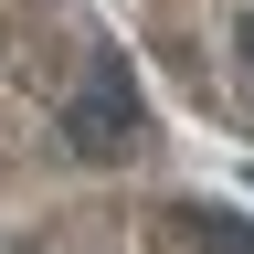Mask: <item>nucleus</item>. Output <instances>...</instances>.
Listing matches in <instances>:
<instances>
[{
    "instance_id": "2",
    "label": "nucleus",
    "mask_w": 254,
    "mask_h": 254,
    "mask_svg": "<svg viewBox=\"0 0 254 254\" xmlns=\"http://www.w3.org/2000/svg\"><path fill=\"white\" fill-rule=\"evenodd\" d=\"M159 244H170V254H254V222L244 212H212V201H180V222Z\"/></svg>"
},
{
    "instance_id": "3",
    "label": "nucleus",
    "mask_w": 254,
    "mask_h": 254,
    "mask_svg": "<svg viewBox=\"0 0 254 254\" xmlns=\"http://www.w3.org/2000/svg\"><path fill=\"white\" fill-rule=\"evenodd\" d=\"M244 64H254V11H244Z\"/></svg>"
},
{
    "instance_id": "1",
    "label": "nucleus",
    "mask_w": 254,
    "mask_h": 254,
    "mask_svg": "<svg viewBox=\"0 0 254 254\" xmlns=\"http://www.w3.org/2000/svg\"><path fill=\"white\" fill-rule=\"evenodd\" d=\"M127 138H138V95H127V64H117V53H95L85 95L64 106V148H74V159H127Z\"/></svg>"
}]
</instances>
